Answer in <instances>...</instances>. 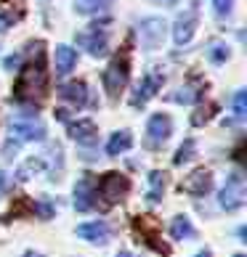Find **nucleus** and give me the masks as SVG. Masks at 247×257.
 I'll return each mask as SVG.
<instances>
[{
  "instance_id": "f257e3e1",
  "label": "nucleus",
  "mask_w": 247,
  "mask_h": 257,
  "mask_svg": "<svg viewBox=\"0 0 247 257\" xmlns=\"http://www.w3.org/2000/svg\"><path fill=\"white\" fill-rule=\"evenodd\" d=\"M45 45L35 43L30 45V59L19 69V77L14 85V101L27 103V106H37L45 96H48V69H45Z\"/></svg>"
},
{
  "instance_id": "f03ea898",
  "label": "nucleus",
  "mask_w": 247,
  "mask_h": 257,
  "mask_svg": "<svg viewBox=\"0 0 247 257\" xmlns=\"http://www.w3.org/2000/svg\"><path fill=\"white\" fill-rule=\"evenodd\" d=\"M128 191H130L128 175L117 173V170H109V173H104L96 180V186H93V199L101 202V207H115L128 196Z\"/></svg>"
},
{
  "instance_id": "7ed1b4c3",
  "label": "nucleus",
  "mask_w": 247,
  "mask_h": 257,
  "mask_svg": "<svg viewBox=\"0 0 247 257\" xmlns=\"http://www.w3.org/2000/svg\"><path fill=\"white\" fill-rule=\"evenodd\" d=\"M8 130H11V141L22 144V141H43L45 138V125L37 119L32 111H16L8 119Z\"/></svg>"
},
{
  "instance_id": "20e7f679",
  "label": "nucleus",
  "mask_w": 247,
  "mask_h": 257,
  "mask_svg": "<svg viewBox=\"0 0 247 257\" xmlns=\"http://www.w3.org/2000/svg\"><path fill=\"white\" fill-rule=\"evenodd\" d=\"M128 77H130V59H128V53L115 56V59L109 61V66L104 69V74H101L104 90H107V96L112 101H117L120 98V90H125Z\"/></svg>"
},
{
  "instance_id": "39448f33",
  "label": "nucleus",
  "mask_w": 247,
  "mask_h": 257,
  "mask_svg": "<svg viewBox=\"0 0 247 257\" xmlns=\"http://www.w3.org/2000/svg\"><path fill=\"white\" fill-rule=\"evenodd\" d=\"M162 82H165L162 66H149V72L144 74V80H138L136 88H133V93H130V106H133V109L146 106L149 98H154L157 90L162 88Z\"/></svg>"
},
{
  "instance_id": "423d86ee",
  "label": "nucleus",
  "mask_w": 247,
  "mask_h": 257,
  "mask_svg": "<svg viewBox=\"0 0 247 257\" xmlns=\"http://www.w3.org/2000/svg\"><path fill=\"white\" fill-rule=\"evenodd\" d=\"M133 231L141 236V241L146 246H151L159 254H170V246L162 241V231H159V223L151 215H138L133 217Z\"/></svg>"
},
{
  "instance_id": "0eeeda50",
  "label": "nucleus",
  "mask_w": 247,
  "mask_h": 257,
  "mask_svg": "<svg viewBox=\"0 0 247 257\" xmlns=\"http://www.w3.org/2000/svg\"><path fill=\"white\" fill-rule=\"evenodd\" d=\"M74 40H77V45H83L91 56L99 59V56H104L109 48V30L104 24H91V27H85L83 32L74 35Z\"/></svg>"
},
{
  "instance_id": "6e6552de",
  "label": "nucleus",
  "mask_w": 247,
  "mask_h": 257,
  "mask_svg": "<svg viewBox=\"0 0 247 257\" xmlns=\"http://www.w3.org/2000/svg\"><path fill=\"white\" fill-rule=\"evenodd\" d=\"M244 196H247V186H244V178L239 173H231L226 178V183L221 188V196H218V202L226 212H234V209H239L244 204Z\"/></svg>"
},
{
  "instance_id": "1a4fd4ad",
  "label": "nucleus",
  "mask_w": 247,
  "mask_h": 257,
  "mask_svg": "<svg viewBox=\"0 0 247 257\" xmlns=\"http://www.w3.org/2000/svg\"><path fill=\"white\" fill-rule=\"evenodd\" d=\"M197 3H199V0H192L189 11H184L181 16L176 19V24H173V40H176V45H186L194 37L197 22H199V6Z\"/></svg>"
},
{
  "instance_id": "9d476101",
  "label": "nucleus",
  "mask_w": 247,
  "mask_h": 257,
  "mask_svg": "<svg viewBox=\"0 0 247 257\" xmlns=\"http://www.w3.org/2000/svg\"><path fill=\"white\" fill-rule=\"evenodd\" d=\"M165 30H168V24L162 22V19H157V16L144 19V22L138 24V32H141V43H144V48H149V51L159 48V45L165 43Z\"/></svg>"
},
{
  "instance_id": "9b49d317",
  "label": "nucleus",
  "mask_w": 247,
  "mask_h": 257,
  "mask_svg": "<svg viewBox=\"0 0 247 257\" xmlns=\"http://www.w3.org/2000/svg\"><path fill=\"white\" fill-rule=\"evenodd\" d=\"M170 133H173V119L168 114H154L146 125V144L151 149H159L170 138Z\"/></svg>"
},
{
  "instance_id": "f8f14e48",
  "label": "nucleus",
  "mask_w": 247,
  "mask_h": 257,
  "mask_svg": "<svg viewBox=\"0 0 247 257\" xmlns=\"http://www.w3.org/2000/svg\"><path fill=\"white\" fill-rule=\"evenodd\" d=\"M181 191H186V194H192V196H207L213 191V173L210 170H205V167H199V170H194L192 175H186V180L181 183Z\"/></svg>"
},
{
  "instance_id": "ddd939ff",
  "label": "nucleus",
  "mask_w": 247,
  "mask_h": 257,
  "mask_svg": "<svg viewBox=\"0 0 247 257\" xmlns=\"http://www.w3.org/2000/svg\"><path fill=\"white\" fill-rule=\"evenodd\" d=\"M96 207V199H93V178L83 175L74 186V209L77 212H88V209Z\"/></svg>"
},
{
  "instance_id": "4468645a",
  "label": "nucleus",
  "mask_w": 247,
  "mask_h": 257,
  "mask_svg": "<svg viewBox=\"0 0 247 257\" xmlns=\"http://www.w3.org/2000/svg\"><path fill=\"white\" fill-rule=\"evenodd\" d=\"M77 236L91 244H107L109 241V225L104 220H93V223H83L77 228Z\"/></svg>"
},
{
  "instance_id": "2eb2a0df",
  "label": "nucleus",
  "mask_w": 247,
  "mask_h": 257,
  "mask_svg": "<svg viewBox=\"0 0 247 257\" xmlns=\"http://www.w3.org/2000/svg\"><path fill=\"white\" fill-rule=\"evenodd\" d=\"M69 136L77 141V144H83V146H93L99 141V130H96V125H93L91 119H77V122L69 125Z\"/></svg>"
},
{
  "instance_id": "dca6fc26",
  "label": "nucleus",
  "mask_w": 247,
  "mask_h": 257,
  "mask_svg": "<svg viewBox=\"0 0 247 257\" xmlns=\"http://www.w3.org/2000/svg\"><path fill=\"white\" fill-rule=\"evenodd\" d=\"M59 98L69 101L72 106H83L85 101H88V85L83 80H74V82H64L59 88Z\"/></svg>"
},
{
  "instance_id": "f3484780",
  "label": "nucleus",
  "mask_w": 247,
  "mask_h": 257,
  "mask_svg": "<svg viewBox=\"0 0 247 257\" xmlns=\"http://www.w3.org/2000/svg\"><path fill=\"white\" fill-rule=\"evenodd\" d=\"M165 188H168V173H162V170H151L149 173V186H146V202L149 204L162 202Z\"/></svg>"
},
{
  "instance_id": "a211bd4d",
  "label": "nucleus",
  "mask_w": 247,
  "mask_h": 257,
  "mask_svg": "<svg viewBox=\"0 0 247 257\" xmlns=\"http://www.w3.org/2000/svg\"><path fill=\"white\" fill-rule=\"evenodd\" d=\"M202 90H205V82L202 80H192V82L181 85V88L170 96V101H176V103H194V101L202 98Z\"/></svg>"
},
{
  "instance_id": "6ab92c4d",
  "label": "nucleus",
  "mask_w": 247,
  "mask_h": 257,
  "mask_svg": "<svg viewBox=\"0 0 247 257\" xmlns=\"http://www.w3.org/2000/svg\"><path fill=\"white\" fill-rule=\"evenodd\" d=\"M56 74H69L72 66L77 64V51L69 48V45H56Z\"/></svg>"
},
{
  "instance_id": "aec40b11",
  "label": "nucleus",
  "mask_w": 247,
  "mask_h": 257,
  "mask_svg": "<svg viewBox=\"0 0 247 257\" xmlns=\"http://www.w3.org/2000/svg\"><path fill=\"white\" fill-rule=\"evenodd\" d=\"M170 236L178 239V241H184V239H194L197 231H194V225L186 215H176L173 223H170Z\"/></svg>"
},
{
  "instance_id": "412c9836",
  "label": "nucleus",
  "mask_w": 247,
  "mask_h": 257,
  "mask_svg": "<svg viewBox=\"0 0 247 257\" xmlns=\"http://www.w3.org/2000/svg\"><path fill=\"white\" fill-rule=\"evenodd\" d=\"M130 146H133L130 130H117L115 136L109 138V144H107V154H109V157H120L122 151H128Z\"/></svg>"
},
{
  "instance_id": "4be33fe9",
  "label": "nucleus",
  "mask_w": 247,
  "mask_h": 257,
  "mask_svg": "<svg viewBox=\"0 0 247 257\" xmlns=\"http://www.w3.org/2000/svg\"><path fill=\"white\" fill-rule=\"evenodd\" d=\"M112 0H74V11L83 14V16H96L109 11Z\"/></svg>"
},
{
  "instance_id": "5701e85b",
  "label": "nucleus",
  "mask_w": 247,
  "mask_h": 257,
  "mask_svg": "<svg viewBox=\"0 0 247 257\" xmlns=\"http://www.w3.org/2000/svg\"><path fill=\"white\" fill-rule=\"evenodd\" d=\"M43 170H45V162H43L40 157H30V159H27L22 167L16 170V178H19V180H30L32 175L43 173Z\"/></svg>"
},
{
  "instance_id": "b1692460",
  "label": "nucleus",
  "mask_w": 247,
  "mask_h": 257,
  "mask_svg": "<svg viewBox=\"0 0 247 257\" xmlns=\"http://www.w3.org/2000/svg\"><path fill=\"white\" fill-rule=\"evenodd\" d=\"M207 59H210L213 64H226L231 59V51H229V45L221 43V40H213L210 45H207Z\"/></svg>"
},
{
  "instance_id": "393cba45",
  "label": "nucleus",
  "mask_w": 247,
  "mask_h": 257,
  "mask_svg": "<svg viewBox=\"0 0 247 257\" xmlns=\"http://www.w3.org/2000/svg\"><path fill=\"white\" fill-rule=\"evenodd\" d=\"M215 111H218V103H213V101H210V103H202V106L192 114V125L199 127V125H205V122H210Z\"/></svg>"
},
{
  "instance_id": "a878e982",
  "label": "nucleus",
  "mask_w": 247,
  "mask_h": 257,
  "mask_svg": "<svg viewBox=\"0 0 247 257\" xmlns=\"http://www.w3.org/2000/svg\"><path fill=\"white\" fill-rule=\"evenodd\" d=\"M194 151H197V141L194 138H186L181 146H178V151H176V157H173V162L176 165H184V162H189L194 157Z\"/></svg>"
},
{
  "instance_id": "bb28decb",
  "label": "nucleus",
  "mask_w": 247,
  "mask_h": 257,
  "mask_svg": "<svg viewBox=\"0 0 247 257\" xmlns=\"http://www.w3.org/2000/svg\"><path fill=\"white\" fill-rule=\"evenodd\" d=\"M244 114H247V93L239 90V93L234 96V117H236V119H242Z\"/></svg>"
},
{
  "instance_id": "cd10ccee",
  "label": "nucleus",
  "mask_w": 247,
  "mask_h": 257,
  "mask_svg": "<svg viewBox=\"0 0 247 257\" xmlns=\"http://www.w3.org/2000/svg\"><path fill=\"white\" fill-rule=\"evenodd\" d=\"M234 3H236V0H213V11L223 19V16H229V14H231Z\"/></svg>"
},
{
  "instance_id": "c85d7f7f",
  "label": "nucleus",
  "mask_w": 247,
  "mask_h": 257,
  "mask_svg": "<svg viewBox=\"0 0 247 257\" xmlns=\"http://www.w3.org/2000/svg\"><path fill=\"white\" fill-rule=\"evenodd\" d=\"M11 24H14V19H11V16H8V14H0V35H3Z\"/></svg>"
},
{
  "instance_id": "c756f323",
  "label": "nucleus",
  "mask_w": 247,
  "mask_h": 257,
  "mask_svg": "<svg viewBox=\"0 0 247 257\" xmlns=\"http://www.w3.org/2000/svg\"><path fill=\"white\" fill-rule=\"evenodd\" d=\"M6 188H8V178H6L3 170H0V194H6Z\"/></svg>"
},
{
  "instance_id": "7c9ffc66",
  "label": "nucleus",
  "mask_w": 247,
  "mask_h": 257,
  "mask_svg": "<svg viewBox=\"0 0 247 257\" xmlns=\"http://www.w3.org/2000/svg\"><path fill=\"white\" fill-rule=\"evenodd\" d=\"M151 3H157V6H176L178 0H151Z\"/></svg>"
},
{
  "instance_id": "2f4dec72",
  "label": "nucleus",
  "mask_w": 247,
  "mask_h": 257,
  "mask_svg": "<svg viewBox=\"0 0 247 257\" xmlns=\"http://www.w3.org/2000/svg\"><path fill=\"white\" fill-rule=\"evenodd\" d=\"M197 257H210V252H207V249H202V252H197Z\"/></svg>"
},
{
  "instance_id": "473e14b6",
  "label": "nucleus",
  "mask_w": 247,
  "mask_h": 257,
  "mask_svg": "<svg viewBox=\"0 0 247 257\" xmlns=\"http://www.w3.org/2000/svg\"><path fill=\"white\" fill-rule=\"evenodd\" d=\"M117 257H133V254H130V252H120Z\"/></svg>"
},
{
  "instance_id": "72a5a7b5",
  "label": "nucleus",
  "mask_w": 247,
  "mask_h": 257,
  "mask_svg": "<svg viewBox=\"0 0 247 257\" xmlns=\"http://www.w3.org/2000/svg\"><path fill=\"white\" fill-rule=\"evenodd\" d=\"M0 3H11V0H0Z\"/></svg>"
},
{
  "instance_id": "f704fd0d",
  "label": "nucleus",
  "mask_w": 247,
  "mask_h": 257,
  "mask_svg": "<svg viewBox=\"0 0 247 257\" xmlns=\"http://www.w3.org/2000/svg\"><path fill=\"white\" fill-rule=\"evenodd\" d=\"M234 257H244V254H234Z\"/></svg>"
}]
</instances>
